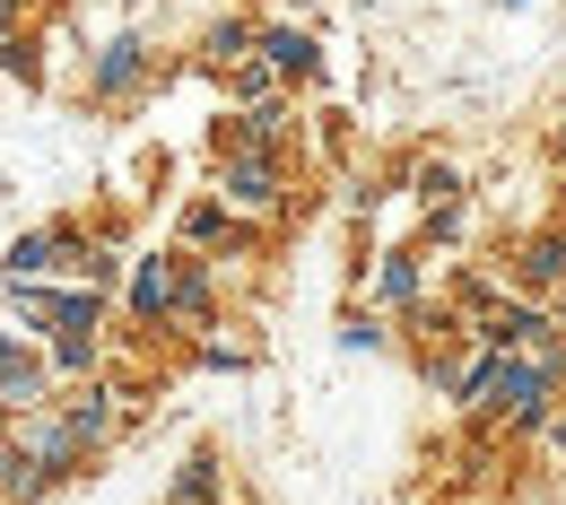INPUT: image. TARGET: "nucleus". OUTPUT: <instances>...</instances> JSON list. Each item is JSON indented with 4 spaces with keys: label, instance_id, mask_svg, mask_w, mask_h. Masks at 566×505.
Segmentation results:
<instances>
[{
    "label": "nucleus",
    "instance_id": "423d86ee",
    "mask_svg": "<svg viewBox=\"0 0 566 505\" xmlns=\"http://www.w3.org/2000/svg\"><path fill=\"white\" fill-rule=\"evenodd\" d=\"M523 271H532V280H566V227H549V235L523 244Z\"/></svg>",
    "mask_w": 566,
    "mask_h": 505
},
{
    "label": "nucleus",
    "instance_id": "7ed1b4c3",
    "mask_svg": "<svg viewBox=\"0 0 566 505\" xmlns=\"http://www.w3.org/2000/svg\"><path fill=\"white\" fill-rule=\"evenodd\" d=\"M0 401H18V410H27V401H44V366L18 358L9 340H0Z\"/></svg>",
    "mask_w": 566,
    "mask_h": 505
},
{
    "label": "nucleus",
    "instance_id": "f257e3e1",
    "mask_svg": "<svg viewBox=\"0 0 566 505\" xmlns=\"http://www.w3.org/2000/svg\"><path fill=\"white\" fill-rule=\"evenodd\" d=\"M549 383H558V358H523V349H496V366H489V392L480 401H496V419H514V428H532L541 410H549Z\"/></svg>",
    "mask_w": 566,
    "mask_h": 505
},
{
    "label": "nucleus",
    "instance_id": "1a4fd4ad",
    "mask_svg": "<svg viewBox=\"0 0 566 505\" xmlns=\"http://www.w3.org/2000/svg\"><path fill=\"white\" fill-rule=\"evenodd\" d=\"M53 253H62V235H27V244H18V253H9V280H18V271H44V262H53Z\"/></svg>",
    "mask_w": 566,
    "mask_h": 505
},
{
    "label": "nucleus",
    "instance_id": "9d476101",
    "mask_svg": "<svg viewBox=\"0 0 566 505\" xmlns=\"http://www.w3.org/2000/svg\"><path fill=\"white\" fill-rule=\"evenodd\" d=\"M453 183H462V175H453V166H419V192H427V201H444V192H453Z\"/></svg>",
    "mask_w": 566,
    "mask_h": 505
},
{
    "label": "nucleus",
    "instance_id": "0eeeda50",
    "mask_svg": "<svg viewBox=\"0 0 566 505\" xmlns=\"http://www.w3.org/2000/svg\"><path fill=\"white\" fill-rule=\"evenodd\" d=\"M166 296H175V271H166V262H148L140 288H132V305H140V314H166Z\"/></svg>",
    "mask_w": 566,
    "mask_h": 505
},
{
    "label": "nucleus",
    "instance_id": "9b49d317",
    "mask_svg": "<svg viewBox=\"0 0 566 505\" xmlns=\"http://www.w3.org/2000/svg\"><path fill=\"white\" fill-rule=\"evenodd\" d=\"M558 444H566V419H558Z\"/></svg>",
    "mask_w": 566,
    "mask_h": 505
},
{
    "label": "nucleus",
    "instance_id": "6e6552de",
    "mask_svg": "<svg viewBox=\"0 0 566 505\" xmlns=\"http://www.w3.org/2000/svg\"><path fill=\"white\" fill-rule=\"evenodd\" d=\"M375 288L392 296V305H410V288H419V271H410V253H392V262L375 271Z\"/></svg>",
    "mask_w": 566,
    "mask_h": 505
},
{
    "label": "nucleus",
    "instance_id": "f03ea898",
    "mask_svg": "<svg viewBox=\"0 0 566 505\" xmlns=\"http://www.w3.org/2000/svg\"><path fill=\"white\" fill-rule=\"evenodd\" d=\"M227 201H244V210H271V201H280V166L262 157V140L227 166Z\"/></svg>",
    "mask_w": 566,
    "mask_h": 505
},
{
    "label": "nucleus",
    "instance_id": "20e7f679",
    "mask_svg": "<svg viewBox=\"0 0 566 505\" xmlns=\"http://www.w3.org/2000/svg\"><path fill=\"white\" fill-rule=\"evenodd\" d=\"M262 62H271V71H314V35L271 27V35H262Z\"/></svg>",
    "mask_w": 566,
    "mask_h": 505
},
{
    "label": "nucleus",
    "instance_id": "39448f33",
    "mask_svg": "<svg viewBox=\"0 0 566 505\" xmlns=\"http://www.w3.org/2000/svg\"><path fill=\"white\" fill-rule=\"evenodd\" d=\"M140 35H123V44H114V53H105V62H96V87H105V96H123V87H132V78H140Z\"/></svg>",
    "mask_w": 566,
    "mask_h": 505
}]
</instances>
